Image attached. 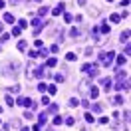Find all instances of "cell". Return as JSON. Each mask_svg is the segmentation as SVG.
Here are the masks:
<instances>
[{"mask_svg": "<svg viewBox=\"0 0 131 131\" xmlns=\"http://www.w3.org/2000/svg\"><path fill=\"white\" fill-rule=\"evenodd\" d=\"M64 20H66L68 24H72V22H74V16H72V14H64Z\"/></svg>", "mask_w": 131, "mask_h": 131, "instance_id": "obj_19", "label": "cell"}, {"mask_svg": "<svg viewBox=\"0 0 131 131\" xmlns=\"http://www.w3.org/2000/svg\"><path fill=\"white\" fill-rule=\"evenodd\" d=\"M99 34V28H91V36H97Z\"/></svg>", "mask_w": 131, "mask_h": 131, "instance_id": "obj_40", "label": "cell"}, {"mask_svg": "<svg viewBox=\"0 0 131 131\" xmlns=\"http://www.w3.org/2000/svg\"><path fill=\"white\" fill-rule=\"evenodd\" d=\"M119 4H121V6H127V4H129V0H121Z\"/></svg>", "mask_w": 131, "mask_h": 131, "instance_id": "obj_42", "label": "cell"}, {"mask_svg": "<svg viewBox=\"0 0 131 131\" xmlns=\"http://www.w3.org/2000/svg\"><path fill=\"white\" fill-rule=\"evenodd\" d=\"M99 83L103 85L105 91H109V89H111V78H101V79H99Z\"/></svg>", "mask_w": 131, "mask_h": 131, "instance_id": "obj_5", "label": "cell"}, {"mask_svg": "<svg viewBox=\"0 0 131 131\" xmlns=\"http://www.w3.org/2000/svg\"><path fill=\"white\" fill-rule=\"evenodd\" d=\"M0 111H2V107H0Z\"/></svg>", "mask_w": 131, "mask_h": 131, "instance_id": "obj_49", "label": "cell"}, {"mask_svg": "<svg viewBox=\"0 0 131 131\" xmlns=\"http://www.w3.org/2000/svg\"><path fill=\"white\" fill-rule=\"evenodd\" d=\"M18 89H20V85H12V87H8L10 93H18Z\"/></svg>", "mask_w": 131, "mask_h": 131, "instance_id": "obj_24", "label": "cell"}, {"mask_svg": "<svg viewBox=\"0 0 131 131\" xmlns=\"http://www.w3.org/2000/svg\"><path fill=\"white\" fill-rule=\"evenodd\" d=\"M50 103V97H42V105H48Z\"/></svg>", "mask_w": 131, "mask_h": 131, "instance_id": "obj_41", "label": "cell"}, {"mask_svg": "<svg viewBox=\"0 0 131 131\" xmlns=\"http://www.w3.org/2000/svg\"><path fill=\"white\" fill-rule=\"evenodd\" d=\"M10 34H12V36H20V28H18V26L12 28V32H10Z\"/></svg>", "mask_w": 131, "mask_h": 131, "instance_id": "obj_30", "label": "cell"}, {"mask_svg": "<svg viewBox=\"0 0 131 131\" xmlns=\"http://www.w3.org/2000/svg\"><path fill=\"white\" fill-rule=\"evenodd\" d=\"M70 34H72V38H76V40H81V38H83V34H81V30H79V28H72V32H70Z\"/></svg>", "mask_w": 131, "mask_h": 131, "instance_id": "obj_7", "label": "cell"}, {"mask_svg": "<svg viewBox=\"0 0 131 131\" xmlns=\"http://www.w3.org/2000/svg\"><path fill=\"white\" fill-rule=\"evenodd\" d=\"M113 58H115V54H113V52H101V54H99V62H101V66H111Z\"/></svg>", "mask_w": 131, "mask_h": 131, "instance_id": "obj_1", "label": "cell"}, {"mask_svg": "<svg viewBox=\"0 0 131 131\" xmlns=\"http://www.w3.org/2000/svg\"><path fill=\"white\" fill-rule=\"evenodd\" d=\"M123 64H127V58L121 54V56H117V66H123Z\"/></svg>", "mask_w": 131, "mask_h": 131, "instance_id": "obj_12", "label": "cell"}, {"mask_svg": "<svg viewBox=\"0 0 131 131\" xmlns=\"http://www.w3.org/2000/svg\"><path fill=\"white\" fill-rule=\"evenodd\" d=\"M46 89H48V91H50L52 95H54V93H56V91H58V87H56V85H50V87H46Z\"/></svg>", "mask_w": 131, "mask_h": 131, "instance_id": "obj_33", "label": "cell"}, {"mask_svg": "<svg viewBox=\"0 0 131 131\" xmlns=\"http://www.w3.org/2000/svg\"><path fill=\"white\" fill-rule=\"evenodd\" d=\"M62 12H64V4H58V6H56V8L52 10V14H54V16H60Z\"/></svg>", "mask_w": 131, "mask_h": 131, "instance_id": "obj_8", "label": "cell"}, {"mask_svg": "<svg viewBox=\"0 0 131 131\" xmlns=\"http://www.w3.org/2000/svg\"><path fill=\"white\" fill-rule=\"evenodd\" d=\"M46 87H48L46 83H38V89H40V91H46Z\"/></svg>", "mask_w": 131, "mask_h": 131, "instance_id": "obj_38", "label": "cell"}, {"mask_svg": "<svg viewBox=\"0 0 131 131\" xmlns=\"http://www.w3.org/2000/svg\"><path fill=\"white\" fill-rule=\"evenodd\" d=\"M91 109H93V111H95V113H99V111H101V109H103V107H101V105H99V103H95V105H93V107H91Z\"/></svg>", "mask_w": 131, "mask_h": 131, "instance_id": "obj_31", "label": "cell"}, {"mask_svg": "<svg viewBox=\"0 0 131 131\" xmlns=\"http://www.w3.org/2000/svg\"><path fill=\"white\" fill-rule=\"evenodd\" d=\"M97 93H99V89H97L95 85H91V87H89V95H91V99H95V97H97Z\"/></svg>", "mask_w": 131, "mask_h": 131, "instance_id": "obj_9", "label": "cell"}, {"mask_svg": "<svg viewBox=\"0 0 131 131\" xmlns=\"http://www.w3.org/2000/svg\"><path fill=\"white\" fill-rule=\"evenodd\" d=\"M56 64H58V60H56V58H50V60L46 62V66H48V68H54Z\"/></svg>", "mask_w": 131, "mask_h": 131, "instance_id": "obj_15", "label": "cell"}, {"mask_svg": "<svg viewBox=\"0 0 131 131\" xmlns=\"http://www.w3.org/2000/svg\"><path fill=\"white\" fill-rule=\"evenodd\" d=\"M50 52H54V54H56V52H60V48H58V44H54L52 48H50Z\"/></svg>", "mask_w": 131, "mask_h": 131, "instance_id": "obj_39", "label": "cell"}, {"mask_svg": "<svg viewBox=\"0 0 131 131\" xmlns=\"http://www.w3.org/2000/svg\"><path fill=\"white\" fill-rule=\"evenodd\" d=\"M117 78H127V74H125V72H123V70H121V68H119V70H117Z\"/></svg>", "mask_w": 131, "mask_h": 131, "instance_id": "obj_25", "label": "cell"}, {"mask_svg": "<svg viewBox=\"0 0 131 131\" xmlns=\"http://www.w3.org/2000/svg\"><path fill=\"white\" fill-rule=\"evenodd\" d=\"M99 30H101V34H103V36H109V32H111V30H109V26H107V24H103V26L99 28Z\"/></svg>", "mask_w": 131, "mask_h": 131, "instance_id": "obj_14", "label": "cell"}, {"mask_svg": "<svg viewBox=\"0 0 131 131\" xmlns=\"http://www.w3.org/2000/svg\"><path fill=\"white\" fill-rule=\"evenodd\" d=\"M109 20H111V22H119V20H121V16H119V14H111V16H109Z\"/></svg>", "mask_w": 131, "mask_h": 131, "instance_id": "obj_20", "label": "cell"}, {"mask_svg": "<svg viewBox=\"0 0 131 131\" xmlns=\"http://www.w3.org/2000/svg\"><path fill=\"white\" fill-rule=\"evenodd\" d=\"M48 14V6H42L40 10H38V16H46Z\"/></svg>", "mask_w": 131, "mask_h": 131, "instance_id": "obj_16", "label": "cell"}, {"mask_svg": "<svg viewBox=\"0 0 131 131\" xmlns=\"http://www.w3.org/2000/svg\"><path fill=\"white\" fill-rule=\"evenodd\" d=\"M10 2H16V4H18V2H20V0H10Z\"/></svg>", "mask_w": 131, "mask_h": 131, "instance_id": "obj_46", "label": "cell"}, {"mask_svg": "<svg viewBox=\"0 0 131 131\" xmlns=\"http://www.w3.org/2000/svg\"><path fill=\"white\" fill-rule=\"evenodd\" d=\"M44 74H46V72H44V68H42V66H38V68H36V72H34V76H36V78H42Z\"/></svg>", "mask_w": 131, "mask_h": 131, "instance_id": "obj_11", "label": "cell"}, {"mask_svg": "<svg viewBox=\"0 0 131 131\" xmlns=\"http://www.w3.org/2000/svg\"><path fill=\"white\" fill-rule=\"evenodd\" d=\"M16 103L18 105H24V107H32V99H30V97H18V99H16Z\"/></svg>", "mask_w": 131, "mask_h": 131, "instance_id": "obj_4", "label": "cell"}, {"mask_svg": "<svg viewBox=\"0 0 131 131\" xmlns=\"http://www.w3.org/2000/svg\"><path fill=\"white\" fill-rule=\"evenodd\" d=\"M32 24H34V34H40V28L44 26V18H34Z\"/></svg>", "mask_w": 131, "mask_h": 131, "instance_id": "obj_3", "label": "cell"}, {"mask_svg": "<svg viewBox=\"0 0 131 131\" xmlns=\"http://www.w3.org/2000/svg\"><path fill=\"white\" fill-rule=\"evenodd\" d=\"M74 123H76V119H74V117H68V119H66V125H70V127H72Z\"/></svg>", "mask_w": 131, "mask_h": 131, "instance_id": "obj_29", "label": "cell"}, {"mask_svg": "<svg viewBox=\"0 0 131 131\" xmlns=\"http://www.w3.org/2000/svg\"><path fill=\"white\" fill-rule=\"evenodd\" d=\"M85 121H89V123H93V115H91V113H85Z\"/></svg>", "mask_w": 131, "mask_h": 131, "instance_id": "obj_35", "label": "cell"}, {"mask_svg": "<svg viewBox=\"0 0 131 131\" xmlns=\"http://www.w3.org/2000/svg\"><path fill=\"white\" fill-rule=\"evenodd\" d=\"M14 20H16V18H14V16H12L10 12H6V14H4V22H8V24H12Z\"/></svg>", "mask_w": 131, "mask_h": 131, "instance_id": "obj_10", "label": "cell"}, {"mask_svg": "<svg viewBox=\"0 0 131 131\" xmlns=\"http://www.w3.org/2000/svg\"><path fill=\"white\" fill-rule=\"evenodd\" d=\"M89 14H91V16H97V14H99V10H97V8H91V6H89Z\"/></svg>", "mask_w": 131, "mask_h": 131, "instance_id": "obj_27", "label": "cell"}, {"mask_svg": "<svg viewBox=\"0 0 131 131\" xmlns=\"http://www.w3.org/2000/svg\"><path fill=\"white\" fill-rule=\"evenodd\" d=\"M58 109H60V105H56V103H54V105H50V113H56Z\"/></svg>", "mask_w": 131, "mask_h": 131, "instance_id": "obj_34", "label": "cell"}, {"mask_svg": "<svg viewBox=\"0 0 131 131\" xmlns=\"http://www.w3.org/2000/svg\"><path fill=\"white\" fill-rule=\"evenodd\" d=\"M66 60H68V62H74V60H76V54H74V52H68V54H66Z\"/></svg>", "mask_w": 131, "mask_h": 131, "instance_id": "obj_18", "label": "cell"}, {"mask_svg": "<svg viewBox=\"0 0 131 131\" xmlns=\"http://www.w3.org/2000/svg\"><path fill=\"white\" fill-rule=\"evenodd\" d=\"M0 8H4V2H2V0H0Z\"/></svg>", "mask_w": 131, "mask_h": 131, "instance_id": "obj_44", "label": "cell"}, {"mask_svg": "<svg viewBox=\"0 0 131 131\" xmlns=\"http://www.w3.org/2000/svg\"><path fill=\"white\" fill-rule=\"evenodd\" d=\"M18 24H20V26H18V28H26V26H28V20H20Z\"/></svg>", "mask_w": 131, "mask_h": 131, "instance_id": "obj_37", "label": "cell"}, {"mask_svg": "<svg viewBox=\"0 0 131 131\" xmlns=\"http://www.w3.org/2000/svg\"><path fill=\"white\" fill-rule=\"evenodd\" d=\"M32 129H34V131H42V127H40V125H34Z\"/></svg>", "mask_w": 131, "mask_h": 131, "instance_id": "obj_43", "label": "cell"}, {"mask_svg": "<svg viewBox=\"0 0 131 131\" xmlns=\"http://www.w3.org/2000/svg\"><path fill=\"white\" fill-rule=\"evenodd\" d=\"M78 103H79L78 97H72V99H70V105H78Z\"/></svg>", "mask_w": 131, "mask_h": 131, "instance_id": "obj_36", "label": "cell"}, {"mask_svg": "<svg viewBox=\"0 0 131 131\" xmlns=\"http://www.w3.org/2000/svg\"><path fill=\"white\" fill-rule=\"evenodd\" d=\"M66 79V72H60V74H56V81L60 83V81H64Z\"/></svg>", "mask_w": 131, "mask_h": 131, "instance_id": "obj_13", "label": "cell"}, {"mask_svg": "<svg viewBox=\"0 0 131 131\" xmlns=\"http://www.w3.org/2000/svg\"><path fill=\"white\" fill-rule=\"evenodd\" d=\"M48 54H50V50H40L38 56H40V58H48Z\"/></svg>", "mask_w": 131, "mask_h": 131, "instance_id": "obj_23", "label": "cell"}, {"mask_svg": "<svg viewBox=\"0 0 131 131\" xmlns=\"http://www.w3.org/2000/svg\"><path fill=\"white\" fill-rule=\"evenodd\" d=\"M28 56H30V58H38V50H30Z\"/></svg>", "mask_w": 131, "mask_h": 131, "instance_id": "obj_32", "label": "cell"}, {"mask_svg": "<svg viewBox=\"0 0 131 131\" xmlns=\"http://www.w3.org/2000/svg\"><path fill=\"white\" fill-rule=\"evenodd\" d=\"M81 72H85L87 76H91V78H95L97 76V68L95 66H91V64H83L81 66Z\"/></svg>", "mask_w": 131, "mask_h": 131, "instance_id": "obj_2", "label": "cell"}, {"mask_svg": "<svg viewBox=\"0 0 131 131\" xmlns=\"http://www.w3.org/2000/svg\"><path fill=\"white\" fill-rule=\"evenodd\" d=\"M36 2H42V0H36Z\"/></svg>", "mask_w": 131, "mask_h": 131, "instance_id": "obj_47", "label": "cell"}, {"mask_svg": "<svg viewBox=\"0 0 131 131\" xmlns=\"http://www.w3.org/2000/svg\"><path fill=\"white\" fill-rule=\"evenodd\" d=\"M111 101H113L115 105H119V103H123V97H121V95H115V97H113Z\"/></svg>", "mask_w": 131, "mask_h": 131, "instance_id": "obj_17", "label": "cell"}, {"mask_svg": "<svg viewBox=\"0 0 131 131\" xmlns=\"http://www.w3.org/2000/svg\"><path fill=\"white\" fill-rule=\"evenodd\" d=\"M107 2H111V0H107Z\"/></svg>", "mask_w": 131, "mask_h": 131, "instance_id": "obj_48", "label": "cell"}, {"mask_svg": "<svg viewBox=\"0 0 131 131\" xmlns=\"http://www.w3.org/2000/svg\"><path fill=\"white\" fill-rule=\"evenodd\" d=\"M26 46H28V42H24V40H20V42H18V50H24Z\"/></svg>", "mask_w": 131, "mask_h": 131, "instance_id": "obj_26", "label": "cell"}, {"mask_svg": "<svg viewBox=\"0 0 131 131\" xmlns=\"http://www.w3.org/2000/svg\"><path fill=\"white\" fill-rule=\"evenodd\" d=\"M62 121H64V119H62V117H60V115H56V117H54V125H60V123H62Z\"/></svg>", "mask_w": 131, "mask_h": 131, "instance_id": "obj_28", "label": "cell"}, {"mask_svg": "<svg viewBox=\"0 0 131 131\" xmlns=\"http://www.w3.org/2000/svg\"><path fill=\"white\" fill-rule=\"evenodd\" d=\"M22 131H30V129H28V127H22Z\"/></svg>", "mask_w": 131, "mask_h": 131, "instance_id": "obj_45", "label": "cell"}, {"mask_svg": "<svg viewBox=\"0 0 131 131\" xmlns=\"http://www.w3.org/2000/svg\"><path fill=\"white\" fill-rule=\"evenodd\" d=\"M38 121H40V123H46V121H48V115H46V113H40Z\"/></svg>", "mask_w": 131, "mask_h": 131, "instance_id": "obj_22", "label": "cell"}, {"mask_svg": "<svg viewBox=\"0 0 131 131\" xmlns=\"http://www.w3.org/2000/svg\"><path fill=\"white\" fill-rule=\"evenodd\" d=\"M89 87H91V81L89 79H83L79 83V91H89Z\"/></svg>", "mask_w": 131, "mask_h": 131, "instance_id": "obj_6", "label": "cell"}, {"mask_svg": "<svg viewBox=\"0 0 131 131\" xmlns=\"http://www.w3.org/2000/svg\"><path fill=\"white\" fill-rule=\"evenodd\" d=\"M127 38H129V30L121 32V42H127Z\"/></svg>", "mask_w": 131, "mask_h": 131, "instance_id": "obj_21", "label": "cell"}]
</instances>
